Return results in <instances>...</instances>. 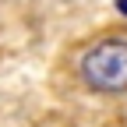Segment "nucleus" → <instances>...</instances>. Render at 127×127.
I'll return each instance as SVG.
<instances>
[{"label":"nucleus","mask_w":127,"mask_h":127,"mask_svg":"<svg viewBox=\"0 0 127 127\" xmlns=\"http://www.w3.org/2000/svg\"><path fill=\"white\" fill-rule=\"evenodd\" d=\"M81 78L95 92H124L127 88V39H102L81 60Z\"/></svg>","instance_id":"1"}]
</instances>
